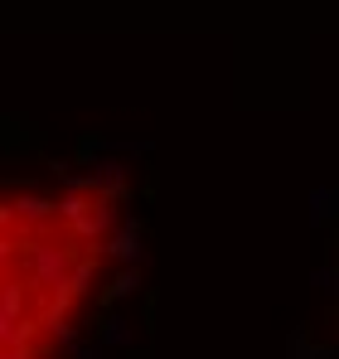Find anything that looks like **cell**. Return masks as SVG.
I'll use <instances>...</instances> for the list:
<instances>
[{"mask_svg":"<svg viewBox=\"0 0 339 359\" xmlns=\"http://www.w3.org/2000/svg\"><path fill=\"white\" fill-rule=\"evenodd\" d=\"M112 252H116V257H126V262H131V257L141 252V229H136V224H126V233H121V238L112 243Z\"/></svg>","mask_w":339,"mask_h":359,"instance_id":"6da1fadb","label":"cell"},{"mask_svg":"<svg viewBox=\"0 0 339 359\" xmlns=\"http://www.w3.org/2000/svg\"><path fill=\"white\" fill-rule=\"evenodd\" d=\"M131 292H136V272H121V277L112 282V292H107V301L112 297H131Z\"/></svg>","mask_w":339,"mask_h":359,"instance_id":"7a4b0ae2","label":"cell"},{"mask_svg":"<svg viewBox=\"0 0 339 359\" xmlns=\"http://www.w3.org/2000/svg\"><path fill=\"white\" fill-rule=\"evenodd\" d=\"M126 340H131L126 320H107V345H126Z\"/></svg>","mask_w":339,"mask_h":359,"instance_id":"3957f363","label":"cell"},{"mask_svg":"<svg viewBox=\"0 0 339 359\" xmlns=\"http://www.w3.org/2000/svg\"><path fill=\"white\" fill-rule=\"evenodd\" d=\"M83 359H92V355H83Z\"/></svg>","mask_w":339,"mask_h":359,"instance_id":"277c9868","label":"cell"}]
</instances>
